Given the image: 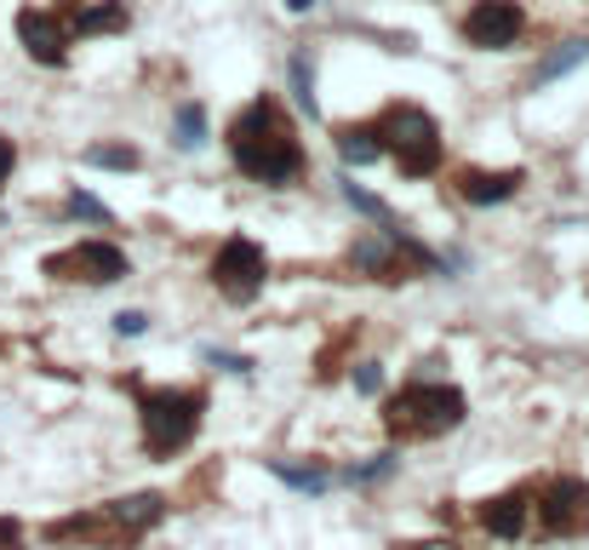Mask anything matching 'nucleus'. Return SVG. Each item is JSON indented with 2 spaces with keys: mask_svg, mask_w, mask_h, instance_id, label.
<instances>
[{
  "mask_svg": "<svg viewBox=\"0 0 589 550\" xmlns=\"http://www.w3.org/2000/svg\"><path fill=\"white\" fill-rule=\"evenodd\" d=\"M63 213H69V218H86V224H104V230L115 224V213H109L104 202H97V195H86V190H74L69 202H63Z\"/></svg>",
  "mask_w": 589,
  "mask_h": 550,
  "instance_id": "4be33fe9",
  "label": "nucleus"
},
{
  "mask_svg": "<svg viewBox=\"0 0 589 550\" xmlns=\"http://www.w3.org/2000/svg\"><path fill=\"white\" fill-rule=\"evenodd\" d=\"M269 282V253L252 236H229L218 253H212V287L229 298V305H252Z\"/></svg>",
  "mask_w": 589,
  "mask_h": 550,
  "instance_id": "1a4fd4ad",
  "label": "nucleus"
},
{
  "mask_svg": "<svg viewBox=\"0 0 589 550\" xmlns=\"http://www.w3.org/2000/svg\"><path fill=\"white\" fill-rule=\"evenodd\" d=\"M378 419H383V436L401 442V447L406 442H435V436H447L470 419V396L458 385H441V379H413V385L383 396Z\"/></svg>",
  "mask_w": 589,
  "mask_h": 550,
  "instance_id": "20e7f679",
  "label": "nucleus"
},
{
  "mask_svg": "<svg viewBox=\"0 0 589 550\" xmlns=\"http://www.w3.org/2000/svg\"><path fill=\"white\" fill-rule=\"evenodd\" d=\"M355 390H361V396H378V390H383V367H378V362H361V367H355Z\"/></svg>",
  "mask_w": 589,
  "mask_h": 550,
  "instance_id": "393cba45",
  "label": "nucleus"
},
{
  "mask_svg": "<svg viewBox=\"0 0 589 550\" xmlns=\"http://www.w3.org/2000/svg\"><path fill=\"white\" fill-rule=\"evenodd\" d=\"M18 41H23V53H30L35 64L46 69H63L69 64V12L63 7H18Z\"/></svg>",
  "mask_w": 589,
  "mask_h": 550,
  "instance_id": "9b49d317",
  "label": "nucleus"
},
{
  "mask_svg": "<svg viewBox=\"0 0 589 550\" xmlns=\"http://www.w3.org/2000/svg\"><path fill=\"white\" fill-rule=\"evenodd\" d=\"M390 470H395V454H378L372 465H355L349 482H378V477H390Z\"/></svg>",
  "mask_w": 589,
  "mask_h": 550,
  "instance_id": "5701e85b",
  "label": "nucleus"
},
{
  "mask_svg": "<svg viewBox=\"0 0 589 550\" xmlns=\"http://www.w3.org/2000/svg\"><path fill=\"white\" fill-rule=\"evenodd\" d=\"M584 58H589V35H573V41H561L555 53H550L544 64L532 69V81H527V87H532V92H538V87H550V81H561V75H567V69H578Z\"/></svg>",
  "mask_w": 589,
  "mask_h": 550,
  "instance_id": "dca6fc26",
  "label": "nucleus"
},
{
  "mask_svg": "<svg viewBox=\"0 0 589 550\" xmlns=\"http://www.w3.org/2000/svg\"><path fill=\"white\" fill-rule=\"evenodd\" d=\"M207 362H212V367H223V373H252V367H258L252 356H229V350H207Z\"/></svg>",
  "mask_w": 589,
  "mask_h": 550,
  "instance_id": "a878e982",
  "label": "nucleus"
},
{
  "mask_svg": "<svg viewBox=\"0 0 589 550\" xmlns=\"http://www.w3.org/2000/svg\"><path fill=\"white\" fill-rule=\"evenodd\" d=\"M338 184H344V202H349L355 213H367L372 224H390V218H395V213H390V202H378V195H372V190H361L355 179H338Z\"/></svg>",
  "mask_w": 589,
  "mask_h": 550,
  "instance_id": "412c9836",
  "label": "nucleus"
},
{
  "mask_svg": "<svg viewBox=\"0 0 589 550\" xmlns=\"http://www.w3.org/2000/svg\"><path fill=\"white\" fill-rule=\"evenodd\" d=\"M452 195L464 207H498V202H509L521 184H527V172L521 167H498V172H486V167H452Z\"/></svg>",
  "mask_w": 589,
  "mask_h": 550,
  "instance_id": "ddd939ff",
  "label": "nucleus"
},
{
  "mask_svg": "<svg viewBox=\"0 0 589 550\" xmlns=\"http://www.w3.org/2000/svg\"><path fill=\"white\" fill-rule=\"evenodd\" d=\"M269 470H275V477L287 482V488H298V493H315V499L332 488V470H326L321 459H310V465H298V459H269Z\"/></svg>",
  "mask_w": 589,
  "mask_h": 550,
  "instance_id": "f3484780",
  "label": "nucleus"
},
{
  "mask_svg": "<svg viewBox=\"0 0 589 550\" xmlns=\"http://www.w3.org/2000/svg\"><path fill=\"white\" fill-rule=\"evenodd\" d=\"M172 144L184 149V156L207 144V110H200L195 98H184V104H177V115H172Z\"/></svg>",
  "mask_w": 589,
  "mask_h": 550,
  "instance_id": "6ab92c4d",
  "label": "nucleus"
},
{
  "mask_svg": "<svg viewBox=\"0 0 589 550\" xmlns=\"http://www.w3.org/2000/svg\"><path fill=\"white\" fill-rule=\"evenodd\" d=\"M12 167H18V144H12V138H0V190L12 184Z\"/></svg>",
  "mask_w": 589,
  "mask_h": 550,
  "instance_id": "cd10ccee",
  "label": "nucleus"
},
{
  "mask_svg": "<svg viewBox=\"0 0 589 550\" xmlns=\"http://www.w3.org/2000/svg\"><path fill=\"white\" fill-rule=\"evenodd\" d=\"M390 550H464V545H452V539H406V545H390Z\"/></svg>",
  "mask_w": 589,
  "mask_h": 550,
  "instance_id": "c85d7f7f",
  "label": "nucleus"
},
{
  "mask_svg": "<svg viewBox=\"0 0 589 550\" xmlns=\"http://www.w3.org/2000/svg\"><path fill=\"white\" fill-rule=\"evenodd\" d=\"M589 534V482L544 477L532 488V534L527 539H584Z\"/></svg>",
  "mask_w": 589,
  "mask_h": 550,
  "instance_id": "0eeeda50",
  "label": "nucleus"
},
{
  "mask_svg": "<svg viewBox=\"0 0 589 550\" xmlns=\"http://www.w3.org/2000/svg\"><path fill=\"white\" fill-rule=\"evenodd\" d=\"M372 133L383 144V156H395L401 179H435V172L447 167V149H441V121H435L424 104H413V98H390L378 115H372Z\"/></svg>",
  "mask_w": 589,
  "mask_h": 550,
  "instance_id": "39448f33",
  "label": "nucleus"
},
{
  "mask_svg": "<svg viewBox=\"0 0 589 550\" xmlns=\"http://www.w3.org/2000/svg\"><path fill=\"white\" fill-rule=\"evenodd\" d=\"M287 81H292V104L315 121V115H321V104H315V64H310V53H303V46L287 58Z\"/></svg>",
  "mask_w": 589,
  "mask_h": 550,
  "instance_id": "a211bd4d",
  "label": "nucleus"
},
{
  "mask_svg": "<svg viewBox=\"0 0 589 550\" xmlns=\"http://www.w3.org/2000/svg\"><path fill=\"white\" fill-rule=\"evenodd\" d=\"M332 149H338L349 167H372V161L383 156L372 121H338V127H332Z\"/></svg>",
  "mask_w": 589,
  "mask_h": 550,
  "instance_id": "2eb2a0df",
  "label": "nucleus"
},
{
  "mask_svg": "<svg viewBox=\"0 0 589 550\" xmlns=\"http://www.w3.org/2000/svg\"><path fill=\"white\" fill-rule=\"evenodd\" d=\"M0 350H7V344H0Z\"/></svg>",
  "mask_w": 589,
  "mask_h": 550,
  "instance_id": "7c9ffc66",
  "label": "nucleus"
},
{
  "mask_svg": "<svg viewBox=\"0 0 589 550\" xmlns=\"http://www.w3.org/2000/svg\"><path fill=\"white\" fill-rule=\"evenodd\" d=\"M223 149H229V161H235V172L252 179V184H275L280 190V184H298L303 172H310V149H303V138H298V121L275 92L246 98V104L229 115Z\"/></svg>",
  "mask_w": 589,
  "mask_h": 550,
  "instance_id": "f257e3e1",
  "label": "nucleus"
},
{
  "mask_svg": "<svg viewBox=\"0 0 589 550\" xmlns=\"http://www.w3.org/2000/svg\"><path fill=\"white\" fill-rule=\"evenodd\" d=\"M532 488H538V482H516L509 493L481 499V505H475V528L493 534V539H504V545L527 539V534H532Z\"/></svg>",
  "mask_w": 589,
  "mask_h": 550,
  "instance_id": "f8f14e48",
  "label": "nucleus"
},
{
  "mask_svg": "<svg viewBox=\"0 0 589 550\" xmlns=\"http://www.w3.org/2000/svg\"><path fill=\"white\" fill-rule=\"evenodd\" d=\"M126 270H132L126 253L115 241H104V236H86V241L63 247V253L41 259V275H53V282H86V287H115Z\"/></svg>",
  "mask_w": 589,
  "mask_h": 550,
  "instance_id": "6e6552de",
  "label": "nucleus"
},
{
  "mask_svg": "<svg viewBox=\"0 0 589 550\" xmlns=\"http://www.w3.org/2000/svg\"><path fill=\"white\" fill-rule=\"evenodd\" d=\"M81 161L86 167H109V172H138L143 167V156L132 144H92V149H81Z\"/></svg>",
  "mask_w": 589,
  "mask_h": 550,
  "instance_id": "aec40b11",
  "label": "nucleus"
},
{
  "mask_svg": "<svg viewBox=\"0 0 589 550\" xmlns=\"http://www.w3.org/2000/svg\"><path fill=\"white\" fill-rule=\"evenodd\" d=\"M0 550H23V522L18 516H0Z\"/></svg>",
  "mask_w": 589,
  "mask_h": 550,
  "instance_id": "bb28decb",
  "label": "nucleus"
},
{
  "mask_svg": "<svg viewBox=\"0 0 589 550\" xmlns=\"http://www.w3.org/2000/svg\"><path fill=\"white\" fill-rule=\"evenodd\" d=\"M126 30H132V12H126V0H81V7H69V35H74V41L126 35Z\"/></svg>",
  "mask_w": 589,
  "mask_h": 550,
  "instance_id": "4468645a",
  "label": "nucleus"
},
{
  "mask_svg": "<svg viewBox=\"0 0 589 550\" xmlns=\"http://www.w3.org/2000/svg\"><path fill=\"white\" fill-rule=\"evenodd\" d=\"M310 7H315V0H287V12H292V18H303Z\"/></svg>",
  "mask_w": 589,
  "mask_h": 550,
  "instance_id": "c756f323",
  "label": "nucleus"
},
{
  "mask_svg": "<svg viewBox=\"0 0 589 550\" xmlns=\"http://www.w3.org/2000/svg\"><path fill=\"white\" fill-rule=\"evenodd\" d=\"M458 35L475 53H509L527 35V7L521 0H470V12L458 18Z\"/></svg>",
  "mask_w": 589,
  "mask_h": 550,
  "instance_id": "9d476101",
  "label": "nucleus"
},
{
  "mask_svg": "<svg viewBox=\"0 0 589 550\" xmlns=\"http://www.w3.org/2000/svg\"><path fill=\"white\" fill-rule=\"evenodd\" d=\"M172 499L143 488V493H126V499H104L92 511H74V516H58L46 522L41 539L46 545H97V550H132L138 539H149L166 522Z\"/></svg>",
  "mask_w": 589,
  "mask_h": 550,
  "instance_id": "f03ea898",
  "label": "nucleus"
},
{
  "mask_svg": "<svg viewBox=\"0 0 589 550\" xmlns=\"http://www.w3.org/2000/svg\"><path fill=\"white\" fill-rule=\"evenodd\" d=\"M115 333H120V339L149 333V310H120V316H115Z\"/></svg>",
  "mask_w": 589,
  "mask_h": 550,
  "instance_id": "b1692460",
  "label": "nucleus"
},
{
  "mask_svg": "<svg viewBox=\"0 0 589 550\" xmlns=\"http://www.w3.org/2000/svg\"><path fill=\"white\" fill-rule=\"evenodd\" d=\"M138 402V424H143V459L172 465L177 454H189V442L200 436L207 419V385H143L126 379Z\"/></svg>",
  "mask_w": 589,
  "mask_h": 550,
  "instance_id": "7ed1b4c3",
  "label": "nucleus"
},
{
  "mask_svg": "<svg viewBox=\"0 0 589 550\" xmlns=\"http://www.w3.org/2000/svg\"><path fill=\"white\" fill-rule=\"evenodd\" d=\"M349 270L367 275V282H378V287H406V282L435 275L447 264H441V253H429L401 218H390V224H378V230H367L361 241L349 247Z\"/></svg>",
  "mask_w": 589,
  "mask_h": 550,
  "instance_id": "423d86ee",
  "label": "nucleus"
}]
</instances>
